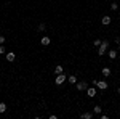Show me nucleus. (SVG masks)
<instances>
[{
  "label": "nucleus",
  "instance_id": "nucleus-16",
  "mask_svg": "<svg viewBox=\"0 0 120 119\" xmlns=\"http://www.w3.org/2000/svg\"><path fill=\"white\" fill-rule=\"evenodd\" d=\"M101 110H102L101 106H94V110H93V111H94V114H101Z\"/></svg>",
  "mask_w": 120,
  "mask_h": 119
},
{
  "label": "nucleus",
  "instance_id": "nucleus-19",
  "mask_svg": "<svg viewBox=\"0 0 120 119\" xmlns=\"http://www.w3.org/2000/svg\"><path fill=\"white\" fill-rule=\"evenodd\" d=\"M3 53H5V47L0 45V55H3Z\"/></svg>",
  "mask_w": 120,
  "mask_h": 119
},
{
  "label": "nucleus",
  "instance_id": "nucleus-5",
  "mask_svg": "<svg viewBox=\"0 0 120 119\" xmlns=\"http://www.w3.org/2000/svg\"><path fill=\"white\" fill-rule=\"evenodd\" d=\"M75 87H77V90L83 92V90L88 89V84H86V82H77V84H75Z\"/></svg>",
  "mask_w": 120,
  "mask_h": 119
},
{
  "label": "nucleus",
  "instance_id": "nucleus-13",
  "mask_svg": "<svg viewBox=\"0 0 120 119\" xmlns=\"http://www.w3.org/2000/svg\"><path fill=\"white\" fill-rule=\"evenodd\" d=\"M111 10L112 11H117V10H119V3H117V2H112L111 3Z\"/></svg>",
  "mask_w": 120,
  "mask_h": 119
},
{
  "label": "nucleus",
  "instance_id": "nucleus-6",
  "mask_svg": "<svg viewBox=\"0 0 120 119\" xmlns=\"http://www.w3.org/2000/svg\"><path fill=\"white\" fill-rule=\"evenodd\" d=\"M111 21H112L111 16H102V19H101V23L104 24V26H109V24H111Z\"/></svg>",
  "mask_w": 120,
  "mask_h": 119
},
{
  "label": "nucleus",
  "instance_id": "nucleus-20",
  "mask_svg": "<svg viewBox=\"0 0 120 119\" xmlns=\"http://www.w3.org/2000/svg\"><path fill=\"white\" fill-rule=\"evenodd\" d=\"M38 31H45V24H43V23H42V24L38 26Z\"/></svg>",
  "mask_w": 120,
  "mask_h": 119
},
{
  "label": "nucleus",
  "instance_id": "nucleus-14",
  "mask_svg": "<svg viewBox=\"0 0 120 119\" xmlns=\"http://www.w3.org/2000/svg\"><path fill=\"white\" fill-rule=\"evenodd\" d=\"M67 81H69V84H77V77L75 76H69Z\"/></svg>",
  "mask_w": 120,
  "mask_h": 119
},
{
  "label": "nucleus",
  "instance_id": "nucleus-17",
  "mask_svg": "<svg viewBox=\"0 0 120 119\" xmlns=\"http://www.w3.org/2000/svg\"><path fill=\"white\" fill-rule=\"evenodd\" d=\"M101 42H102V40H99V39H94L93 44H94V47H99V45H101Z\"/></svg>",
  "mask_w": 120,
  "mask_h": 119
},
{
  "label": "nucleus",
  "instance_id": "nucleus-2",
  "mask_svg": "<svg viewBox=\"0 0 120 119\" xmlns=\"http://www.w3.org/2000/svg\"><path fill=\"white\" fill-rule=\"evenodd\" d=\"M66 81H67V76H66L64 73H63V74H58V76H56V85H63Z\"/></svg>",
  "mask_w": 120,
  "mask_h": 119
},
{
  "label": "nucleus",
  "instance_id": "nucleus-3",
  "mask_svg": "<svg viewBox=\"0 0 120 119\" xmlns=\"http://www.w3.org/2000/svg\"><path fill=\"white\" fill-rule=\"evenodd\" d=\"M93 84H94V87H98L101 90H106L107 89V82L106 81H93Z\"/></svg>",
  "mask_w": 120,
  "mask_h": 119
},
{
  "label": "nucleus",
  "instance_id": "nucleus-1",
  "mask_svg": "<svg viewBox=\"0 0 120 119\" xmlns=\"http://www.w3.org/2000/svg\"><path fill=\"white\" fill-rule=\"evenodd\" d=\"M107 48H109V42H107V40H102L101 45L98 47V55L102 56L104 53H106V52H107Z\"/></svg>",
  "mask_w": 120,
  "mask_h": 119
},
{
  "label": "nucleus",
  "instance_id": "nucleus-9",
  "mask_svg": "<svg viewBox=\"0 0 120 119\" xmlns=\"http://www.w3.org/2000/svg\"><path fill=\"white\" fill-rule=\"evenodd\" d=\"M101 73H102V76H104V77H109L112 71H111V68H102V71H101Z\"/></svg>",
  "mask_w": 120,
  "mask_h": 119
},
{
  "label": "nucleus",
  "instance_id": "nucleus-4",
  "mask_svg": "<svg viewBox=\"0 0 120 119\" xmlns=\"http://www.w3.org/2000/svg\"><path fill=\"white\" fill-rule=\"evenodd\" d=\"M86 95H88L90 98H93V97H96V95H98V92H96L94 87H88V89H86Z\"/></svg>",
  "mask_w": 120,
  "mask_h": 119
},
{
  "label": "nucleus",
  "instance_id": "nucleus-10",
  "mask_svg": "<svg viewBox=\"0 0 120 119\" xmlns=\"http://www.w3.org/2000/svg\"><path fill=\"white\" fill-rule=\"evenodd\" d=\"M63 73H64V68H63L61 64H58V66L55 68V74L58 76V74H63Z\"/></svg>",
  "mask_w": 120,
  "mask_h": 119
},
{
  "label": "nucleus",
  "instance_id": "nucleus-12",
  "mask_svg": "<svg viewBox=\"0 0 120 119\" xmlns=\"http://www.w3.org/2000/svg\"><path fill=\"white\" fill-rule=\"evenodd\" d=\"M82 119H93V113H82Z\"/></svg>",
  "mask_w": 120,
  "mask_h": 119
},
{
  "label": "nucleus",
  "instance_id": "nucleus-18",
  "mask_svg": "<svg viewBox=\"0 0 120 119\" xmlns=\"http://www.w3.org/2000/svg\"><path fill=\"white\" fill-rule=\"evenodd\" d=\"M5 44V36H0V45H3Z\"/></svg>",
  "mask_w": 120,
  "mask_h": 119
},
{
  "label": "nucleus",
  "instance_id": "nucleus-8",
  "mask_svg": "<svg viewBox=\"0 0 120 119\" xmlns=\"http://www.w3.org/2000/svg\"><path fill=\"white\" fill-rule=\"evenodd\" d=\"M5 58H7L8 61H15V58H16V55H15L13 52H8V53L5 55Z\"/></svg>",
  "mask_w": 120,
  "mask_h": 119
},
{
  "label": "nucleus",
  "instance_id": "nucleus-21",
  "mask_svg": "<svg viewBox=\"0 0 120 119\" xmlns=\"http://www.w3.org/2000/svg\"><path fill=\"white\" fill-rule=\"evenodd\" d=\"M117 92H119V95H120V87H119V90H117Z\"/></svg>",
  "mask_w": 120,
  "mask_h": 119
},
{
  "label": "nucleus",
  "instance_id": "nucleus-15",
  "mask_svg": "<svg viewBox=\"0 0 120 119\" xmlns=\"http://www.w3.org/2000/svg\"><path fill=\"white\" fill-rule=\"evenodd\" d=\"M7 111V105L5 103H0V113H5Z\"/></svg>",
  "mask_w": 120,
  "mask_h": 119
},
{
  "label": "nucleus",
  "instance_id": "nucleus-7",
  "mask_svg": "<svg viewBox=\"0 0 120 119\" xmlns=\"http://www.w3.org/2000/svg\"><path fill=\"white\" fill-rule=\"evenodd\" d=\"M50 42H51V40H50V37H46V36H43V37H42V40H40V44H42L43 47L50 45Z\"/></svg>",
  "mask_w": 120,
  "mask_h": 119
},
{
  "label": "nucleus",
  "instance_id": "nucleus-11",
  "mask_svg": "<svg viewBox=\"0 0 120 119\" xmlns=\"http://www.w3.org/2000/svg\"><path fill=\"white\" fill-rule=\"evenodd\" d=\"M107 55H109V58H111V60H115L119 53H117V50H109V53H107Z\"/></svg>",
  "mask_w": 120,
  "mask_h": 119
}]
</instances>
